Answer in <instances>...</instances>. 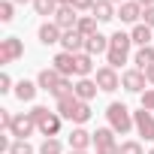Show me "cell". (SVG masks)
<instances>
[{
  "label": "cell",
  "mask_w": 154,
  "mask_h": 154,
  "mask_svg": "<svg viewBox=\"0 0 154 154\" xmlns=\"http://www.w3.org/2000/svg\"><path fill=\"white\" fill-rule=\"evenodd\" d=\"M130 45H133L130 33H124V30H115V33L109 36V51H106V66L118 69L121 63H127V57H130Z\"/></svg>",
  "instance_id": "6da1fadb"
},
{
  "label": "cell",
  "mask_w": 154,
  "mask_h": 154,
  "mask_svg": "<svg viewBox=\"0 0 154 154\" xmlns=\"http://www.w3.org/2000/svg\"><path fill=\"white\" fill-rule=\"evenodd\" d=\"M30 115H33V121H36V130H39L45 139H51V136L60 133V121H63V118H60L57 112H48V106H33Z\"/></svg>",
  "instance_id": "7a4b0ae2"
},
{
  "label": "cell",
  "mask_w": 154,
  "mask_h": 154,
  "mask_svg": "<svg viewBox=\"0 0 154 154\" xmlns=\"http://www.w3.org/2000/svg\"><path fill=\"white\" fill-rule=\"evenodd\" d=\"M106 118H109V127H112L115 133H121V136L133 130V112H130L124 103H109Z\"/></svg>",
  "instance_id": "3957f363"
},
{
  "label": "cell",
  "mask_w": 154,
  "mask_h": 154,
  "mask_svg": "<svg viewBox=\"0 0 154 154\" xmlns=\"http://www.w3.org/2000/svg\"><path fill=\"white\" fill-rule=\"evenodd\" d=\"M24 57V42L18 39V36H3L0 39V63H15V60H21Z\"/></svg>",
  "instance_id": "277c9868"
},
{
  "label": "cell",
  "mask_w": 154,
  "mask_h": 154,
  "mask_svg": "<svg viewBox=\"0 0 154 154\" xmlns=\"http://www.w3.org/2000/svg\"><path fill=\"white\" fill-rule=\"evenodd\" d=\"M121 88L130 91V94H145L148 91V79H145V72L142 69H124L121 72Z\"/></svg>",
  "instance_id": "5b68a950"
},
{
  "label": "cell",
  "mask_w": 154,
  "mask_h": 154,
  "mask_svg": "<svg viewBox=\"0 0 154 154\" xmlns=\"http://www.w3.org/2000/svg\"><path fill=\"white\" fill-rule=\"evenodd\" d=\"M133 127L145 142H154V112H148V109L133 112Z\"/></svg>",
  "instance_id": "8992f818"
},
{
  "label": "cell",
  "mask_w": 154,
  "mask_h": 154,
  "mask_svg": "<svg viewBox=\"0 0 154 154\" xmlns=\"http://www.w3.org/2000/svg\"><path fill=\"white\" fill-rule=\"evenodd\" d=\"M33 130H36V121H33V115H30V112H18V115L12 118L9 136H15V139H27Z\"/></svg>",
  "instance_id": "52a82bcc"
},
{
  "label": "cell",
  "mask_w": 154,
  "mask_h": 154,
  "mask_svg": "<svg viewBox=\"0 0 154 154\" xmlns=\"http://www.w3.org/2000/svg\"><path fill=\"white\" fill-rule=\"evenodd\" d=\"M94 82H97V88H100V91L112 94V91H118V88H121V75H118V69H112V66H100V69H97V75H94Z\"/></svg>",
  "instance_id": "ba28073f"
},
{
  "label": "cell",
  "mask_w": 154,
  "mask_h": 154,
  "mask_svg": "<svg viewBox=\"0 0 154 154\" xmlns=\"http://www.w3.org/2000/svg\"><path fill=\"white\" fill-rule=\"evenodd\" d=\"M66 142H69V151H88L94 145V133H88L85 127H72Z\"/></svg>",
  "instance_id": "9c48e42d"
},
{
  "label": "cell",
  "mask_w": 154,
  "mask_h": 154,
  "mask_svg": "<svg viewBox=\"0 0 154 154\" xmlns=\"http://www.w3.org/2000/svg\"><path fill=\"white\" fill-rule=\"evenodd\" d=\"M51 21L66 33V30H75V24H79V12H75L72 6H57V12H54Z\"/></svg>",
  "instance_id": "30bf717a"
},
{
  "label": "cell",
  "mask_w": 154,
  "mask_h": 154,
  "mask_svg": "<svg viewBox=\"0 0 154 154\" xmlns=\"http://www.w3.org/2000/svg\"><path fill=\"white\" fill-rule=\"evenodd\" d=\"M60 82H63V75H60L54 66H45V69H39V75H36V85H39V91H48V94H51V91H54Z\"/></svg>",
  "instance_id": "8fae6325"
},
{
  "label": "cell",
  "mask_w": 154,
  "mask_h": 154,
  "mask_svg": "<svg viewBox=\"0 0 154 154\" xmlns=\"http://www.w3.org/2000/svg\"><path fill=\"white\" fill-rule=\"evenodd\" d=\"M118 18L124 21V24H139V18H142V6L136 3V0H124V3L118 6Z\"/></svg>",
  "instance_id": "7c38bea8"
},
{
  "label": "cell",
  "mask_w": 154,
  "mask_h": 154,
  "mask_svg": "<svg viewBox=\"0 0 154 154\" xmlns=\"http://www.w3.org/2000/svg\"><path fill=\"white\" fill-rule=\"evenodd\" d=\"M51 66L63 75V79H69V75H75V54H69V51H57L54 60H51Z\"/></svg>",
  "instance_id": "4fadbf2b"
},
{
  "label": "cell",
  "mask_w": 154,
  "mask_h": 154,
  "mask_svg": "<svg viewBox=\"0 0 154 154\" xmlns=\"http://www.w3.org/2000/svg\"><path fill=\"white\" fill-rule=\"evenodd\" d=\"M36 36H39V42H42V45H54V42H60V39H63V30H60L54 21H45V24H39Z\"/></svg>",
  "instance_id": "5bb4252c"
},
{
  "label": "cell",
  "mask_w": 154,
  "mask_h": 154,
  "mask_svg": "<svg viewBox=\"0 0 154 154\" xmlns=\"http://www.w3.org/2000/svg\"><path fill=\"white\" fill-rule=\"evenodd\" d=\"M85 42H88V39H85L79 30H66L63 39H60L63 51H69V54H82V51H85Z\"/></svg>",
  "instance_id": "9a60e30c"
},
{
  "label": "cell",
  "mask_w": 154,
  "mask_h": 154,
  "mask_svg": "<svg viewBox=\"0 0 154 154\" xmlns=\"http://www.w3.org/2000/svg\"><path fill=\"white\" fill-rule=\"evenodd\" d=\"M97 82L94 79H79V82H75V97H79L82 103H91L94 97H97Z\"/></svg>",
  "instance_id": "2e32d148"
},
{
  "label": "cell",
  "mask_w": 154,
  "mask_h": 154,
  "mask_svg": "<svg viewBox=\"0 0 154 154\" xmlns=\"http://www.w3.org/2000/svg\"><path fill=\"white\" fill-rule=\"evenodd\" d=\"M91 15L97 21H112V18H118V9H115V3H109V0H97L94 9H91Z\"/></svg>",
  "instance_id": "e0dca14e"
},
{
  "label": "cell",
  "mask_w": 154,
  "mask_h": 154,
  "mask_svg": "<svg viewBox=\"0 0 154 154\" xmlns=\"http://www.w3.org/2000/svg\"><path fill=\"white\" fill-rule=\"evenodd\" d=\"M36 91H39V85H36V82H27V79H21V82H15V91H12V94H15L21 103H33Z\"/></svg>",
  "instance_id": "ac0fdd59"
},
{
  "label": "cell",
  "mask_w": 154,
  "mask_h": 154,
  "mask_svg": "<svg viewBox=\"0 0 154 154\" xmlns=\"http://www.w3.org/2000/svg\"><path fill=\"white\" fill-rule=\"evenodd\" d=\"M133 63H136V69H148V66H154V45H142V48H136V54H133Z\"/></svg>",
  "instance_id": "d6986e66"
},
{
  "label": "cell",
  "mask_w": 154,
  "mask_h": 154,
  "mask_svg": "<svg viewBox=\"0 0 154 154\" xmlns=\"http://www.w3.org/2000/svg\"><path fill=\"white\" fill-rule=\"evenodd\" d=\"M91 72H94V57L88 51L75 54V75H79V79H91Z\"/></svg>",
  "instance_id": "ffe728a7"
},
{
  "label": "cell",
  "mask_w": 154,
  "mask_h": 154,
  "mask_svg": "<svg viewBox=\"0 0 154 154\" xmlns=\"http://www.w3.org/2000/svg\"><path fill=\"white\" fill-rule=\"evenodd\" d=\"M85 51L94 57V54H103V51H109V36H103V33H94V36H88V42H85Z\"/></svg>",
  "instance_id": "44dd1931"
},
{
  "label": "cell",
  "mask_w": 154,
  "mask_h": 154,
  "mask_svg": "<svg viewBox=\"0 0 154 154\" xmlns=\"http://www.w3.org/2000/svg\"><path fill=\"white\" fill-rule=\"evenodd\" d=\"M130 39H133V45H139V48H142V45H151V27L139 21V24L130 30Z\"/></svg>",
  "instance_id": "7402d4cb"
},
{
  "label": "cell",
  "mask_w": 154,
  "mask_h": 154,
  "mask_svg": "<svg viewBox=\"0 0 154 154\" xmlns=\"http://www.w3.org/2000/svg\"><path fill=\"white\" fill-rule=\"evenodd\" d=\"M97 24H100V21H97L94 15H79V24H75V30H79V33H82V36L88 39V36L100 33V30H97Z\"/></svg>",
  "instance_id": "603a6c76"
},
{
  "label": "cell",
  "mask_w": 154,
  "mask_h": 154,
  "mask_svg": "<svg viewBox=\"0 0 154 154\" xmlns=\"http://www.w3.org/2000/svg\"><path fill=\"white\" fill-rule=\"evenodd\" d=\"M94 145H97V148L118 145V142H115V130H112V127H97V133H94Z\"/></svg>",
  "instance_id": "cb8c5ba5"
},
{
  "label": "cell",
  "mask_w": 154,
  "mask_h": 154,
  "mask_svg": "<svg viewBox=\"0 0 154 154\" xmlns=\"http://www.w3.org/2000/svg\"><path fill=\"white\" fill-rule=\"evenodd\" d=\"M39 154H63V142H60L57 136H51V139H42V145H39Z\"/></svg>",
  "instance_id": "d4e9b609"
},
{
  "label": "cell",
  "mask_w": 154,
  "mask_h": 154,
  "mask_svg": "<svg viewBox=\"0 0 154 154\" xmlns=\"http://www.w3.org/2000/svg\"><path fill=\"white\" fill-rule=\"evenodd\" d=\"M33 9H36V15H51V18H54L57 0H33Z\"/></svg>",
  "instance_id": "484cf974"
},
{
  "label": "cell",
  "mask_w": 154,
  "mask_h": 154,
  "mask_svg": "<svg viewBox=\"0 0 154 154\" xmlns=\"http://www.w3.org/2000/svg\"><path fill=\"white\" fill-rule=\"evenodd\" d=\"M9 154H33V145H30L27 139H12V145H9Z\"/></svg>",
  "instance_id": "4316f807"
},
{
  "label": "cell",
  "mask_w": 154,
  "mask_h": 154,
  "mask_svg": "<svg viewBox=\"0 0 154 154\" xmlns=\"http://www.w3.org/2000/svg\"><path fill=\"white\" fill-rule=\"evenodd\" d=\"M12 18H15V3H12V0H3V3H0V21L9 24Z\"/></svg>",
  "instance_id": "83f0119b"
},
{
  "label": "cell",
  "mask_w": 154,
  "mask_h": 154,
  "mask_svg": "<svg viewBox=\"0 0 154 154\" xmlns=\"http://www.w3.org/2000/svg\"><path fill=\"white\" fill-rule=\"evenodd\" d=\"M121 154H145V148H142V142L127 139V142H121Z\"/></svg>",
  "instance_id": "f1b7e54d"
},
{
  "label": "cell",
  "mask_w": 154,
  "mask_h": 154,
  "mask_svg": "<svg viewBox=\"0 0 154 154\" xmlns=\"http://www.w3.org/2000/svg\"><path fill=\"white\" fill-rule=\"evenodd\" d=\"M94 3H97V0H72V9L75 12H91Z\"/></svg>",
  "instance_id": "f546056e"
},
{
  "label": "cell",
  "mask_w": 154,
  "mask_h": 154,
  "mask_svg": "<svg viewBox=\"0 0 154 154\" xmlns=\"http://www.w3.org/2000/svg\"><path fill=\"white\" fill-rule=\"evenodd\" d=\"M142 97V109H148V112H154V88H148L145 94H139Z\"/></svg>",
  "instance_id": "4dcf8cb0"
},
{
  "label": "cell",
  "mask_w": 154,
  "mask_h": 154,
  "mask_svg": "<svg viewBox=\"0 0 154 154\" xmlns=\"http://www.w3.org/2000/svg\"><path fill=\"white\" fill-rule=\"evenodd\" d=\"M9 91H15V88H12V79H9V72H0V94H9Z\"/></svg>",
  "instance_id": "1f68e13d"
},
{
  "label": "cell",
  "mask_w": 154,
  "mask_h": 154,
  "mask_svg": "<svg viewBox=\"0 0 154 154\" xmlns=\"http://www.w3.org/2000/svg\"><path fill=\"white\" fill-rule=\"evenodd\" d=\"M12 118H15V115H12L9 109H0V127H3V130L12 127Z\"/></svg>",
  "instance_id": "d6a6232c"
},
{
  "label": "cell",
  "mask_w": 154,
  "mask_h": 154,
  "mask_svg": "<svg viewBox=\"0 0 154 154\" xmlns=\"http://www.w3.org/2000/svg\"><path fill=\"white\" fill-rule=\"evenodd\" d=\"M142 24H148V27L154 30V6H148V9H142Z\"/></svg>",
  "instance_id": "836d02e7"
},
{
  "label": "cell",
  "mask_w": 154,
  "mask_h": 154,
  "mask_svg": "<svg viewBox=\"0 0 154 154\" xmlns=\"http://www.w3.org/2000/svg\"><path fill=\"white\" fill-rule=\"evenodd\" d=\"M97 154H121V142H118V145H106V148H97Z\"/></svg>",
  "instance_id": "e575fe53"
},
{
  "label": "cell",
  "mask_w": 154,
  "mask_h": 154,
  "mask_svg": "<svg viewBox=\"0 0 154 154\" xmlns=\"http://www.w3.org/2000/svg\"><path fill=\"white\" fill-rule=\"evenodd\" d=\"M145 79H148V85L154 88V66H148V69H145Z\"/></svg>",
  "instance_id": "d590c367"
},
{
  "label": "cell",
  "mask_w": 154,
  "mask_h": 154,
  "mask_svg": "<svg viewBox=\"0 0 154 154\" xmlns=\"http://www.w3.org/2000/svg\"><path fill=\"white\" fill-rule=\"evenodd\" d=\"M136 3H139L142 9H148V6H154V0H136Z\"/></svg>",
  "instance_id": "8d00e7d4"
},
{
  "label": "cell",
  "mask_w": 154,
  "mask_h": 154,
  "mask_svg": "<svg viewBox=\"0 0 154 154\" xmlns=\"http://www.w3.org/2000/svg\"><path fill=\"white\" fill-rule=\"evenodd\" d=\"M15 6H27V3H33V0H12Z\"/></svg>",
  "instance_id": "74e56055"
},
{
  "label": "cell",
  "mask_w": 154,
  "mask_h": 154,
  "mask_svg": "<svg viewBox=\"0 0 154 154\" xmlns=\"http://www.w3.org/2000/svg\"><path fill=\"white\" fill-rule=\"evenodd\" d=\"M57 6H72V0H57Z\"/></svg>",
  "instance_id": "f35d334b"
},
{
  "label": "cell",
  "mask_w": 154,
  "mask_h": 154,
  "mask_svg": "<svg viewBox=\"0 0 154 154\" xmlns=\"http://www.w3.org/2000/svg\"><path fill=\"white\" fill-rule=\"evenodd\" d=\"M109 3H115V6H121V3H124V0H109Z\"/></svg>",
  "instance_id": "ab89813d"
},
{
  "label": "cell",
  "mask_w": 154,
  "mask_h": 154,
  "mask_svg": "<svg viewBox=\"0 0 154 154\" xmlns=\"http://www.w3.org/2000/svg\"><path fill=\"white\" fill-rule=\"evenodd\" d=\"M66 154H88V151H66Z\"/></svg>",
  "instance_id": "60d3db41"
},
{
  "label": "cell",
  "mask_w": 154,
  "mask_h": 154,
  "mask_svg": "<svg viewBox=\"0 0 154 154\" xmlns=\"http://www.w3.org/2000/svg\"><path fill=\"white\" fill-rule=\"evenodd\" d=\"M148 154H154V148H151V151H148Z\"/></svg>",
  "instance_id": "b9f144b4"
}]
</instances>
